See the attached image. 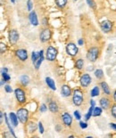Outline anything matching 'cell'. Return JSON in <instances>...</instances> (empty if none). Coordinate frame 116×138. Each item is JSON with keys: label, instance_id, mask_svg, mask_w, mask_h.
<instances>
[{"label": "cell", "instance_id": "obj_41", "mask_svg": "<svg viewBox=\"0 0 116 138\" xmlns=\"http://www.w3.org/2000/svg\"><path fill=\"white\" fill-rule=\"evenodd\" d=\"M3 121H4V114L1 111H0V125L3 124Z\"/></svg>", "mask_w": 116, "mask_h": 138}, {"label": "cell", "instance_id": "obj_35", "mask_svg": "<svg viewBox=\"0 0 116 138\" xmlns=\"http://www.w3.org/2000/svg\"><path fill=\"white\" fill-rule=\"evenodd\" d=\"M111 113H112V116H113V119H116V105H115V103L114 104H113V106H112Z\"/></svg>", "mask_w": 116, "mask_h": 138}, {"label": "cell", "instance_id": "obj_42", "mask_svg": "<svg viewBox=\"0 0 116 138\" xmlns=\"http://www.w3.org/2000/svg\"><path fill=\"white\" fill-rule=\"evenodd\" d=\"M78 45H81V47H82L84 45V39H79V40H78Z\"/></svg>", "mask_w": 116, "mask_h": 138}, {"label": "cell", "instance_id": "obj_40", "mask_svg": "<svg viewBox=\"0 0 116 138\" xmlns=\"http://www.w3.org/2000/svg\"><path fill=\"white\" fill-rule=\"evenodd\" d=\"M5 91L6 92V93H12L13 92V88H12V87L11 86H9V85H5Z\"/></svg>", "mask_w": 116, "mask_h": 138}, {"label": "cell", "instance_id": "obj_18", "mask_svg": "<svg viewBox=\"0 0 116 138\" xmlns=\"http://www.w3.org/2000/svg\"><path fill=\"white\" fill-rule=\"evenodd\" d=\"M100 87H101L102 90H103V92L106 95H111V89H110L109 86H108V84L105 81H102L101 83H100Z\"/></svg>", "mask_w": 116, "mask_h": 138}, {"label": "cell", "instance_id": "obj_45", "mask_svg": "<svg viewBox=\"0 0 116 138\" xmlns=\"http://www.w3.org/2000/svg\"><path fill=\"white\" fill-rule=\"evenodd\" d=\"M89 103H90V106H93V107H95V105H96V102L94 101L93 99H91Z\"/></svg>", "mask_w": 116, "mask_h": 138}, {"label": "cell", "instance_id": "obj_12", "mask_svg": "<svg viewBox=\"0 0 116 138\" xmlns=\"http://www.w3.org/2000/svg\"><path fill=\"white\" fill-rule=\"evenodd\" d=\"M62 120H63V125L66 126V127H71V125H72V117L68 112H63L62 114Z\"/></svg>", "mask_w": 116, "mask_h": 138}, {"label": "cell", "instance_id": "obj_22", "mask_svg": "<svg viewBox=\"0 0 116 138\" xmlns=\"http://www.w3.org/2000/svg\"><path fill=\"white\" fill-rule=\"evenodd\" d=\"M55 5H56V6L58 8L63 9L67 5L68 0H55Z\"/></svg>", "mask_w": 116, "mask_h": 138}, {"label": "cell", "instance_id": "obj_20", "mask_svg": "<svg viewBox=\"0 0 116 138\" xmlns=\"http://www.w3.org/2000/svg\"><path fill=\"white\" fill-rule=\"evenodd\" d=\"M4 117H5V124H6L7 127H8V129H9V132L11 133V135H13V137H16V135H15V131H13V127H12L11 123L9 122V119H8V117H7L6 113L4 114Z\"/></svg>", "mask_w": 116, "mask_h": 138}, {"label": "cell", "instance_id": "obj_37", "mask_svg": "<svg viewBox=\"0 0 116 138\" xmlns=\"http://www.w3.org/2000/svg\"><path fill=\"white\" fill-rule=\"evenodd\" d=\"M47 106L45 103H42L40 107H39V111L40 112H45V111H47Z\"/></svg>", "mask_w": 116, "mask_h": 138}, {"label": "cell", "instance_id": "obj_50", "mask_svg": "<svg viewBox=\"0 0 116 138\" xmlns=\"http://www.w3.org/2000/svg\"><path fill=\"white\" fill-rule=\"evenodd\" d=\"M74 1H77V0H74Z\"/></svg>", "mask_w": 116, "mask_h": 138}, {"label": "cell", "instance_id": "obj_10", "mask_svg": "<svg viewBox=\"0 0 116 138\" xmlns=\"http://www.w3.org/2000/svg\"><path fill=\"white\" fill-rule=\"evenodd\" d=\"M9 41L12 45H15L20 39V34L16 29H11L9 31Z\"/></svg>", "mask_w": 116, "mask_h": 138}, {"label": "cell", "instance_id": "obj_2", "mask_svg": "<svg viewBox=\"0 0 116 138\" xmlns=\"http://www.w3.org/2000/svg\"><path fill=\"white\" fill-rule=\"evenodd\" d=\"M100 50L97 47H92L89 49L87 53V58L89 62L91 63H95L99 57Z\"/></svg>", "mask_w": 116, "mask_h": 138}, {"label": "cell", "instance_id": "obj_32", "mask_svg": "<svg viewBox=\"0 0 116 138\" xmlns=\"http://www.w3.org/2000/svg\"><path fill=\"white\" fill-rule=\"evenodd\" d=\"M93 106H90V108L89 109V111H88V113L85 115V120L86 121H88V120H89L90 119V118H91V116H92V111H93Z\"/></svg>", "mask_w": 116, "mask_h": 138}, {"label": "cell", "instance_id": "obj_23", "mask_svg": "<svg viewBox=\"0 0 116 138\" xmlns=\"http://www.w3.org/2000/svg\"><path fill=\"white\" fill-rule=\"evenodd\" d=\"M75 67H76V69H78L79 71H81V70L83 69V67H84V60L82 59V58H79V59L76 60Z\"/></svg>", "mask_w": 116, "mask_h": 138}, {"label": "cell", "instance_id": "obj_46", "mask_svg": "<svg viewBox=\"0 0 116 138\" xmlns=\"http://www.w3.org/2000/svg\"><path fill=\"white\" fill-rule=\"evenodd\" d=\"M5 82L4 81L3 79H2V80H0V87H1L2 86H4V85H5Z\"/></svg>", "mask_w": 116, "mask_h": 138}, {"label": "cell", "instance_id": "obj_19", "mask_svg": "<svg viewBox=\"0 0 116 138\" xmlns=\"http://www.w3.org/2000/svg\"><path fill=\"white\" fill-rule=\"evenodd\" d=\"M46 84H47V87H48L50 89L54 90V91L56 90V86H55V80H54L53 79H51V78H49V77H47L46 78Z\"/></svg>", "mask_w": 116, "mask_h": 138}, {"label": "cell", "instance_id": "obj_5", "mask_svg": "<svg viewBox=\"0 0 116 138\" xmlns=\"http://www.w3.org/2000/svg\"><path fill=\"white\" fill-rule=\"evenodd\" d=\"M15 98H16L17 102L20 104H24V103H26L27 97H26L25 91L23 88L17 87V88L15 90Z\"/></svg>", "mask_w": 116, "mask_h": 138}, {"label": "cell", "instance_id": "obj_48", "mask_svg": "<svg viewBox=\"0 0 116 138\" xmlns=\"http://www.w3.org/2000/svg\"><path fill=\"white\" fill-rule=\"evenodd\" d=\"M113 101H115V98H116V94H115V91H113Z\"/></svg>", "mask_w": 116, "mask_h": 138}, {"label": "cell", "instance_id": "obj_15", "mask_svg": "<svg viewBox=\"0 0 116 138\" xmlns=\"http://www.w3.org/2000/svg\"><path fill=\"white\" fill-rule=\"evenodd\" d=\"M61 94H62V95H63V97L71 96V88L70 87V86L66 85V84H64V85L62 86Z\"/></svg>", "mask_w": 116, "mask_h": 138}, {"label": "cell", "instance_id": "obj_13", "mask_svg": "<svg viewBox=\"0 0 116 138\" xmlns=\"http://www.w3.org/2000/svg\"><path fill=\"white\" fill-rule=\"evenodd\" d=\"M29 21H30V22H31V24L35 26V27L39 26V19H38V15H37V13H36V12L34 11V10L33 11H31V13H30Z\"/></svg>", "mask_w": 116, "mask_h": 138}, {"label": "cell", "instance_id": "obj_3", "mask_svg": "<svg viewBox=\"0 0 116 138\" xmlns=\"http://www.w3.org/2000/svg\"><path fill=\"white\" fill-rule=\"evenodd\" d=\"M16 116L18 120L21 124L25 125L28 122V119H29V111L26 108H20V109H18L16 112Z\"/></svg>", "mask_w": 116, "mask_h": 138}, {"label": "cell", "instance_id": "obj_7", "mask_svg": "<svg viewBox=\"0 0 116 138\" xmlns=\"http://www.w3.org/2000/svg\"><path fill=\"white\" fill-rule=\"evenodd\" d=\"M66 53L71 57L76 56V55H78V53H79V48H78V47L76 45V44L72 43V42L67 44V45H66Z\"/></svg>", "mask_w": 116, "mask_h": 138}, {"label": "cell", "instance_id": "obj_4", "mask_svg": "<svg viewBox=\"0 0 116 138\" xmlns=\"http://www.w3.org/2000/svg\"><path fill=\"white\" fill-rule=\"evenodd\" d=\"M58 55V51L55 47L49 45L46 51V59L48 62H55Z\"/></svg>", "mask_w": 116, "mask_h": 138}, {"label": "cell", "instance_id": "obj_14", "mask_svg": "<svg viewBox=\"0 0 116 138\" xmlns=\"http://www.w3.org/2000/svg\"><path fill=\"white\" fill-rule=\"evenodd\" d=\"M99 104L100 107L103 110H107L108 108L111 106V100L108 97H102L101 99L99 100Z\"/></svg>", "mask_w": 116, "mask_h": 138}, {"label": "cell", "instance_id": "obj_8", "mask_svg": "<svg viewBox=\"0 0 116 138\" xmlns=\"http://www.w3.org/2000/svg\"><path fill=\"white\" fill-rule=\"evenodd\" d=\"M92 82V79H91V76L89 75V73H84L82 76L79 79V83H81V86L84 88L88 87L89 85L91 84Z\"/></svg>", "mask_w": 116, "mask_h": 138}, {"label": "cell", "instance_id": "obj_6", "mask_svg": "<svg viewBox=\"0 0 116 138\" xmlns=\"http://www.w3.org/2000/svg\"><path fill=\"white\" fill-rule=\"evenodd\" d=\"M51 37H52V32L50 30V29L45 28V29H42L40 35H39V40L42 43H47V42H48L51 39Z\"/></svg>", "mask_w": 116, "mask_h": 138}, {"label": "cell", "instance_id": "obj_39", "mask_svg": "<svg viewBox=\"0 0 116 138\" xmlns=\"http://www.w3.org/2000/svg\"><path fill=\"white\" fill-rule=\"evenodd\" d=\"M79 127H81V128H82V129H85L88 127V123L85 121H79Z\"/></svg>", "mask_w": 116, "mask_h": 138}, {"label": "cell", "instance_id": "obj_44", "mask_svg": "<svg viewBox=\"0 0 116 138\" xmlns=\"http://www.w3.org/2000/svg\"><path fill=\"white\" fill-rule=\"evenodd\" d=\"M47 23H48V21H47V18H44V19H43V25L47 26Z\"/></svg>", "mask_w": 116, "mask_h": 138}, {"label": "cell", "instance_id": "obj_25", "mask_svg": "<svg viewBox=\"0 0 116 138\" xmlns=\"http://www.w3.org/2000/svg\"><path fill=\"white\" fill-rule=\"evenodd\" d=\"M99 95H100V88H99V87L96 86V87H94L93 88L91 89L90 96L91 97H96V96H98Z\"/></svg>", "mask_w": 116, "mask_h": 138}, {"label": "cell", "instance_id": "obj_36", "mask_svg": "<svg viewBox=\"0 0 116 138\" xmlns=\"http://www.w3.org/2000/svg\"><path fill=\"white\" fill-rule=\"evenodd\" d=\"M38 127H39V133L41 134H44V132H45V128H44L43 127V124H42L41 121H39V123H38Z\"/></svg>", "mask_w": 116, "mask_h": 138}, {"label": "cell", "instance_id": "obj_1", "mask_svg": "<svg viewBox=\"0 0 116 138\" xmlns=\"http://www.w3.org/2000/svg\"><path fill=\"white\" fill-rule=\"evenodd\" d=\"M72 102L73 104L79 107L84 103V93L81 88H75L72 93Z\"/></svg>", "mask_w": 116, "mask_h": 138}, {"label": "cell", "instance_id": "obj_16", "mask_svg": "<svg viewBox=\"0 0 116 138\" xmlns=\"http://www.w3.org/2000/svg\"><path fill=\"white\" fill-rule=\"evenodd\" d=\"M48 109L52 113H57L59 111V106H58L56 102L51 100L48 103Z\"/></svg>", "mask_w": 116, "mask_h": 138}, {"label": "cell", "instance_id": "obj_31", "mask_svg": "<svg viewBox=\"0 0 116 138\" xmlns=\"http://www.w3.org/2000/svg\"><path fill=\"white\" fill-rule=\"evenodd\" d=\"M86 1H87L88 5L90 8H92L93 10H96V8H97V4H96V2L94 0H86Z\"/></svg>", "mask_w": 116, "mask_h": 138}, {"label": "cell", "instance_id": "obj_28", "mask_svg": "<svg viewBox=\"0 0 116 138\" xmlns=\"http://www.w3.org/2000/svg\"><path fill=\"white\" fill-rule=\"evenodd\" d=\"M27 128H28V131H29L30 133H34V132L37 130L38 126L36 125L34 122H30V123L28 124V126H27Z\"/></svg>", "mask_w": 116, "mask_h": 138}, {"label": "cell", "instance_id": "obj_38", "mask_svg": "<svg viewBox=\"0 0 116 138\" xmlns=\"http://www.w3.org/2000/svg\"><path fill=\"white\" fill-rule=\"evenodd\" d=\"M74 117H75V119H77V120H81V114L79 113V111H74Z\"/></svg>", "mask_w": 116, "mask_h": 138}, {"label": "cell", "instance_id": "obj_11", "mask_svg": "<svg viewBox=\"0 0 116 138\" xmlns=\"http://www.w3.org/2000/svg\"><path fill=\"white\" fill-rule=\"evenodd\" d=\"M113 22L111 21H109V20H105V21L101 22V29L105 33L111 32L112 29H113Z\"/></svg>", "mask_w": 116, "mask_h": 138}, {"label": "cell", "instance_id": "obj_27", "mask_svg": "<svg viewBox=\"0 0 116 138\" xmlns=\"http://www.w3.org/2000/svg\"><path fill=\"white\" fill-rule=\"evenodd\" d=\"M94 74H95V77L97 78L98 80H101V79H104V71H103V70H101V69H97V70H96L95 71V72H94Z\"/></svg>", "mask_w": 116, "mask_h": 138}, {"label": "cell", "instance_id": "obj_47", "mask_svg": "<svg viewBox=\"0 0 116 138\" xmlns=\"http://www.w3.org/2000/svg\"><path fill=\"white\" fill-rule=\"evenodd\" d=\"M1 71H5V72H8V69H7V68H5V67H4Z\"/></svg>", "mask_w": 116, "mask_h": 138}, {"label": "cell", "instance_id": "obj_26", "mask_svg": "<svg viewBox=\"0 0 116 138\" xmlns=\"http://www.w3.org/2000/svg\"><path fill=\"white\" fill-rule=\"evenodd\" d=\"M44 59H45V57H44V55H42V56H39V58L37 59V61H36V63H34V67H35V70H39V68H40V66L42 64V63H43Z\"/></svg>", "mask_w": 116, "mask_h": 138}, {"label": "cell", "instance_id": "obj_34", "mask_svg": "<svg viewBox=\"0 0 116 138\" xmlns=\"http://www.w3.org/2000/svg\"><path fill=\"white\" fill-rule=\"evenodd\" d=\"M32 8H33L32 0H28V1H27V10L29 12H31V11H32Z\"/></svg>", "mask_w": 116, "mask_h": 138}, {"label": "cell", "instance_id": "obj_24", "mask_svg": "<svg viewBox=\"0 0 116 138\" xmlns=\"http://www.w3.org/2000/svg\"><path fill=\"white\" fill-rule=\"evenodd\" d=\"M102 112H103V109L101 107H94L93 108V111H92V116L94 117H99L101 116Z\"/></svg>", "mask_w": 116, "mask_h": 138}, {"label": "cell", "instance_id": "obj_29", "mask_svg": "<svg viewBox=\"0 0 116 138\" xmlns=\"http://www.w3.org/2000/svg\"><path fill=\"white\" fill-rule=\"evenodd\" d=\"M1 75H2V78H3V80L5 82H8L10 79H11V77H10L8 72H5V71H1Z\"/></svg>", "mask_w": 116, "mask_h": 138}, {"label": "cell", "instance_id": "obj_43", "mask_svg": "<svg viewBox=\"0 0 116 138\" xmlns=\"http://www.w3.org/2000/svg\"><path fill=\"white\" fill-rule=\"evenodd\" d=\"M110 127L113 130H116V124L115 123H110Z\"/></svg>", "mask_w": 116, "mask_h": 138}, {"label": "cell", "instance_id": "obj_17", "mask_svg": "<svg viewBox=\"0 0 116 138\" xmlns=\"http://www.w3.org/2000/svg\"><path fill=\"white\" fill-rule=\"evenodd\" d=\"M8 119H9V122L11 123V125H13V127H16L18 126V119H17L16 114L13 112H10Z\"/></svg>", "mask_w": 116, "mask_h": 138}, {"label": "cell", "instance_id": "obj_21", "mask_svg": "<svg viewBox=\"0 0 116 138\" xmlns=\"http://www.w3.org/2000/svg\"><path fill=\"white\" fill-rule=\"evenodd\" d=\"M30 81H31V79H30L28 75H23L20 78V83L21 84L23 87H27V86L29 85Z\"/></svg>", "mask_w": 116, "mask_h": 138}, {"label": "cell", "instance_id": "obj_9", "mask_svg": "<svg viewBox=\"0 0 116 138\" xmlns=\"http://www.w3.org/2000/svg\"><path fill=\"white\" fill-rule=\"evenodd\" d=\"M15 55L21 62H26L28 60V52L26 49L20 48L15 51Z\"/></svg>", "mask_w": 116, "mask_h": 138}, {"label": "cell", "instance_id": "obj_33", "mask_svg": "<svg viewBox=\"0 0 116 138\" xmlns=\"http://www.w3.org/2000/svg\"><path fill=\"white\" fill-rule=\"evenodd\" d=\"M39 55H38V53L37 52H32L31 53V62H32V63L34 64V63H36V61H37V59L39 58Z\"/></svg>", "mask_w": 116, "mask_h": 138}, {"label": "cell", "instance_id": "obj_49", "mask_svg": "<svg viewBox=\"0 0 116 138\" xmlns=\"http://www.w3.org/2000/svg\"><path fill=\"white\" fill-rule=\"evenodd\" d=\"M11 2H12L13 4H15V0H11Z\"/></svg>", "mask_w": 116, "mask_h": 138}, {"label": "cell", "instance_id": "obj_30", "mask_svg": "<svg viewBox=\"0 0 116 138\" xmlns=\"http://www.w3.org/2000/svg\"><path fill=\"white\" fill-rule=\"evenodd\" d=\"M6 51H7V45L5 43H3V42H0V53L3 55V53H6Z\"/></svg>", "mask_w": 116, "mask_h": 138}]
</instances>
